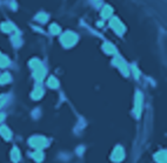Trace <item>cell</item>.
I'll return each instance as SVG.
<instances>
[{"mask_svg":"<svg viewBox=\"0 0 167 163\" xmlns=\"http://www.w3.org/2000/svg\"><path fill=\"white\" fill-rule=\"evenodd\" d=\"M28 143H30L31 147H33L35 149L41 150L42 148L47 147V140L42 136H34L32 138H30Z\"/></svg>","mask_w":167,"mask_h":163,"instance_id":"cell-1","label":"cell"},{"mask_svg":"<svg viewBox=\"0 0 167 163\" xmlns=\"http://www.w3.org/2000/svg\"><path fill=\"white\" fill-rule=\"evenodd\" d=\"M124 157H125L124 149L121 148L120 146L115 147V149L113 150V154H112V161H114V162H120V161L124 160Z\"/></svg>","mask_w":167,"mask_h":163,"instance_id":"cell-2","label":"cell"},{"mask_svg":"<svg viewBox=\"0 0 167 163\" xmlns=\"http://www.w3.org/2000/svg\"><path fill=\"white\" fill-rule=\"evenodd\" d=\"M0 135L4 137L5 140H10V138L12 137L11 130L7 128L6 126H1V127H0Z\"/></svg>","mask_w":167,"mask_h":163,"instance_id":"cell-3","label":"cell"},{"mask_svg":"<svg viewBox=\"0 0 167 163\" xmlns=\"http://www.w3.org/2000/svg\"><path fill=\"white\" fill-rule=\"evenodd\" d=\"M154 158H155V161H158V163H165V161H166V151L161 150L159 153H157Z\"/></svg>","mask_w":167,"mask_h":163,"instance_id":"cell-4","label":"cell"},{"mask_svg":"<svg viewBox=\"0 0 167 163\" xmlns=\"http://www.w3.org/2000/svg\"><path fill=\"white\" fill-rule=\"evenodd\" d=\"M11 157H12V161L13 162H18L20 160V151L18 148H13L12 153H11Z\"/></svg>","mask_w":167,"mask_h":163,"instance_id":"cell-5","label":"cell"},{"mask_svg":"<svg viewBox=\"0 0 167 163\" xmlns=\"http://www.w3.org/2000/svg\"><path fill=\"white\" fill-rule=\"evenodd\" d=\"M32 157H33L37 162H41L42 158H44V154L41 153L40 150H37V151H34L33 154H32Z\"/></svg>","mask_w":167,"mask_h":163,"instance_id":"cell-6","label":"cell"},{"mask_svg":"<svg viewBox=\"0 0 167 163\" xmlns=\"http://www.w3.org/2000/svg\"><path fill=\"white\" fill-rule=\"evenodd\" d=\"M4 120V115L2 114H0V121H2Z\"/></svg>","mask_w":167,"mask_h":163,"instance_id":"cell-7","label":"cell"}]
</instances>
